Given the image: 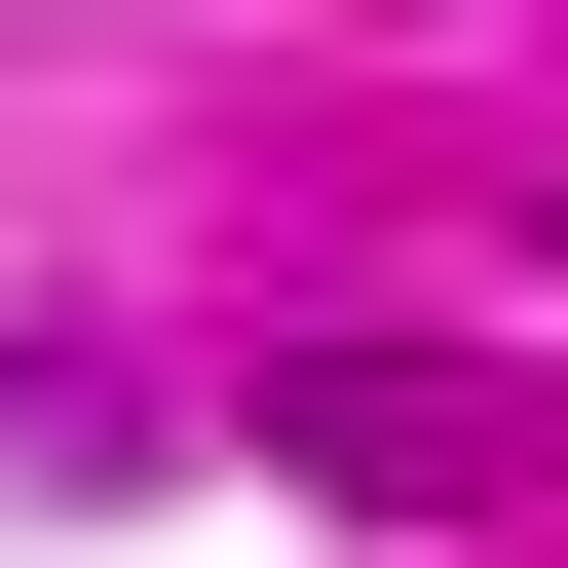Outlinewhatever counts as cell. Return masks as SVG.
<instances>
[{"mask_svg": "<svg viewBox=\"0 0 568 568\" xmlns=\"http://www.w3.org/2000/svg\"><path fill=\"white\" fill-rule=\"evenodd\" d=\"M265 455H342V493H417V530H455V493H530V417H493V379H417V342L265 379Z\"/></svg>", "mask_w": 568, "mask_h": 568, "instance_id": "6da1fadb", "label": "cell"}]
</instances>
